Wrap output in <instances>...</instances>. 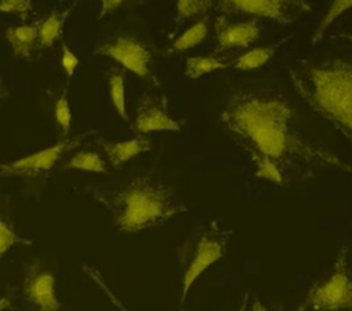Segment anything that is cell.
Returning <instances> with one entry per match:
<instances>
[{"instance_id": "cell-27", "label": "cell", "mask_w": 352, "mask_h": 311, "mask_svg": "<svg viewBox=\"0 0 352 311\" xmlns=\"http://www.w3.org/2000/svg\"><path fill=\"white\" fill-rule=\"evenodd\" d=\"M124 1L125 0H99V18L116 12L124 4Z\"/></svg>"}, {"instance_id": "cell-23", "label": "cell", "mask_w": 352, "mask_h": 311, "mask_svg": "<svg viewBox=\"0 0 352 311\" xmlns=\"http://www.w3.org/2000/svg\"><path fill=\"white\" fill-rule=\"evenodd\" d=\"M25 242L16 233L8 219L0 212V257H3L15 245Z\"/></svg>"}, {"instance_id": "cell-24", "label": "cell", "mask_w": 352, "mask_h": 311, "mask_svg": "<svg viewBox=\"0 0 352 311\" xmlns=\"http://www.w3.org/2000/svg\"><path fill=\"white\" fill-rule=\"evenodd\" d=\"M33 11V0H0V12L14 14L21 18Z\"/></svg>"}, {"instance_id": "cell-1", "label": "cell", "mask_w": 352, "mask_h": 311, "mask_svg": "<svg viewBox=\"0 0 352 311\" xmlns=\"http://www.w3.org/2000/svg\"><path fill=\"white\" fill-rule=\"evenodd\" d=\"M220 120L263 180L285 186L294 173L315 167L352 173L351 164L305 139L297 128L293 105L276 92L239 89L228 98Z\"/></svg>"}, {"instance_id": "cell-15", "label": "cell", "mask_w": 352, "mask_h": 311, "mask_svg": "<svg viewBox=\"0 0 352 311\" xmlns=\"http://www.w3.org/2000/svg\"><path fill=\"white\" fill-rule=\"evenodd\" d=\"M280 44H282V40L272 44H267V45H257V47L248 48L245 50V52L236 56V59L232 62V66L234 69L241 72L257 70L265 66L274 58Z\"/></svg>"}, {"instance_id": "cell-10", "label": "cell", "mask_w": 352, "mask_h": 311, "mask_svg": "<svg viewBox=\"0 0 352 311\" xmlns=\"http://www.w3.org/2000/svg\"><path fill=\"white\" fill-rule=\"evenodd\" d=\"M23 294L36 311H59L56 278L54 271L36 260L26 266L23 275Z\"/></svg>"}, {"instance_id": "cell-22", "label": "cell", "mask_w": 352, "mask_h": 311, "mask_svg": "<svg viewBox=\"0 0 352 311\" xmlns=\"http://www.w3.org/2000/svg\"><path fill=\"white\" fill-rule=\"evenodd\" d=\"M54 117H55L56 125L62 131V135L67 138L73 125V113H72L70 100L66 94L58 95L54 105Z\"/></svg>"}, {"instance_id": "cell-18", "label": "cell", "mask_w": 352, "mask_h": 311, "mask_svg": "<svg viewBox=\"0 0 352 311\" xmlns=\"http://www.w3.org/2000/svg\"><path fill=\"white\" fill-rule=\"evenodd\" d=\"M208 34H209L208 17L197 19L180 36H177L173 40L170 50L173 52H183V51L191 50V48L199 45L208 37Z\"/></svg>"}, {"instance_id": "cell-14", "label": "cell", "mask_w": 352, "mask_h": 311, "mask_svg": "<svg viewBox=\"0 0 352 311\" xmlns=\"http://www.w3.org/2000/svg\"><path fill=\"white\" fill-rule=\"evenodd\" d=\"M72 8L54 10L43 19H38V48H51L63 34Z\"/></svg>"}, {"instance_id": "cell-19", "label": "cell", "mask_w": 352, "mask_h": 311, "mask_svg": "<svg viewBox=\"0 0 352 311\" xmlns=\"http://www.w3.org/2000/svg\"><path fill=\"white\" fill-rule=\"evenodd\" d=\"M65 169H74V171H82V172H92V173H106L107 167L96 150H82L77 151L74 156H72L67 162L63 165Z\"/></svg>"}, {"instance_id": "cell-30", "label": "cell", "mask_w": 352, "mask_h": 311, "mask_svg": "<svg viewBox=\"0 0 352 311\" xmlns=\"http://www.w3.org/2000/svg\"><path fill=\"white\" fill-rule=\"evenodd\" d=\"M6 98V89H4V84H3V77L0 76V102Z\"/></svg>"}, {"instance_id": "cell-8", "label": "cell", "mask_w": 352, "mask_h": 311, "mask_svg": "<svg viewBox=\"0 0 352 311\" xmlns=\"http://www.w3.org/2000/svg\"><path fill=\"white\" fill-rule=\"evenodd\" d=\"M80 144V138H63L62 140L44 147L18 160L0 164V176L37 178L50 172L56 162L74 147Z\"/></svg>"}, {"instance_id": "cell-31", "label": "cell", "mask_w": 352, "mask_h": 311, "mask_svg": "<svg viewBox=\"0 0 352 311\" xmlns=\"http://www.w3.org/2000/svg\"><path fill=\"white\" fill-rule=\"evenodd\" d=\"M246 307H248V294H245V297L242 300V304H241L238 311H246Z\"/></svg>"}, {"instance_id": "cell-20", "label": "cell", "mask_w": 352, "mask_h": 311, "mask_svg": "<svg viewBox=\"0 0 352 311\" xmlns=\"http://www.w3.org/2000/svg\"><path fill=\"white\" fill-rule=\"evenodd\" d=\"M214 8V0H176V21L201 19Z\"/></svg>"}, {"instance_id": "cell-6", "label": "cell", "mask_w": 352, "mask_h": 311, "mask_svg": "<svg viewBox=\"0 0 352 311\" xmlns=\"http://www.w3.org/2000/svg\"><path fill=\"white\" fill-rule=\"evenodd\" d=\"M96 52L113 59L132 74L158 85L153 50L146 40L132 34H117L100 43Z\"/></svg>"}, {"instance_id": "cell-3", "label": "cell", "mask_w": 352, "mask_h": 311, "mask_svg": "<svg viewBox=\"0 0 352 311\" xmlns=\"http://www.w3.org/2000/svg\"><path fill=\"white\" fill-rule=\"evenodd\" d=\"M96 200L125 234L162 226L184 211L175 190L154 175H139L117 186L95 187Z\"/></svg>"}, {"instance_id": "cell-7", "label": "cell", "mask_w": 352, "mask_h": 311, "mask_svg": "<svg viewBox=\"0 0 352 311\" xmlns=\"http://www.w3.org/2000/svg\"><path fill=\"white\" fill-rule=\"evenodd\" d=\"M226 246L227 234L221 231L216 223H212L210 227L198 235L188 252V261L182 281V301L186 300L195 281L224 256Z\"/></svg>"}, {"instance_id": "cell-25", "label": "cell", "mask_w": 352, "mask_h": 311, "mask_svg": "<svg viewBox=\"0 0 352 311\" xmlns=\"http://www.w3.org/2000/svg\"><path fill=\"white\" fill-rule=\"evenodd\" d=\"M60 66L67 77H72L78 66L77 55L66 43H62L60 47Z\"/></svg>"}, {"instance_id": "cell-26", "label": "cell", "mask_w": 352, "mask_h": 311, "mask_svg": "<svg viewBox=\"0 0 352 311\" xmlns=\"http://www.w3.org/2000/svg\"><path fill=\"white\" fill-rule=\"evenodd\" d=\"M85 271H87V272H88V275H89V277H91V278H92V279H94V281H95V282H96V283H98V285L104 290V293H107V296L113 300V303H114V304H116L121 311H126V310L124 308V305L118 301V299L111 293V290L109 289V286L104 283V281L102 279V277H100L96 271H94V270H92V268H89V267H85Z\"/></svg>"}, {"instance_id": "cell-17", "label": "cell", "mask_w": 352, "mask_h": 311, "mask_svg": "<svg viewBox=\"0 0 352 311\" xmlns=\"http://www.w3.org/2000/svg\"><path fill=\"white\" fill-rule=\"evenodd\" d=\"M109 95L114 110L118 116L128 121V100H126V77L120 67H111L107 74Z\"/></svg>"}, {"instance_id": "cell-9", "label": "cell", "mask_w": 352, "mask_h": 311, "mask_svg": "<svg viewBox=\"0 0 352 311\" xmlns=\"http://www.w3.org/2000/svg\"><path fill=\"white\" fill-rule=\"evenodd\" d=\"M214 30V52H226L235 50H248L257 43L263 33L260 19L243 18L234 21L230 17L219 15L213 23Z\"/></svg>"}, {"instance_id": "cell-16", "label": "cell", "mask_w": 352, "mask_h": 311, "mask_svg": "<svg viewBox=\"0 0 352 311\" xmlns=\"http://www.w3.org/2000/svg\"><path fill=\"white\" fill-rule=\"evenodd\" d=\"M230 65L231 62L227 58L216 52L210 55H191L186 59L184 76L190 80H198L209 73L226 69Z\"/></svg>"}, {"instance_id": "cell-21", "label": "cell", "mask_w": 352, "mask_h": 311, "mask_svg": "<svg viewBox=\"0 0 352 311\" xmlns=\"http://www.w3.org/2000/svg\"><path fill=\"white\" fill-rule=\"evenodd\" d=\"M351 8H352V0H331L326 14L323 15V18L319 21V23L316 25V28L314 30V34L311 39L312 44L320 43L324 33L334 23V21Z\"/></svg>"}, {"instance_id": "cell-11", "label": "cell", "mask_w": 352, "mask_h": 311, "mask_svg": "<svg viewBox=\"0 0 352 311\" xmlns=\"http://www.w3.org/2000/svg\"><path fill=\"white\" fill-rule=\"evenodd\" d=\"M133 131L139 135L151 132H177L182 124L169 113V103L164 95L144 94L136 106Z\"/></svg>"}, {"instance_id": "cell-12", "label": "cell", "mask_w": 352, "mask_h": 311, "mask_svg": "<svg viewBox=\"0 0 352 311\" xmlns=\"http://www.w3.org/2000/svg\"><path fill=\"white\" fill-rule=\"evenodd\" d=\"M98 142L114 167L129 162L151 149V139L146 135H139L136 138L120 142H110L104 139H99Z\"/></svg>"}, {"instance_id": "cell-2", "label": "cell", "mask_w": 352, "mask_h": 311, "mask_svg": "<svg viewBox=\"0 0 352 311\" xmlns=\"http://www.w3.org/2000/svg\"><path fill=\"white\" fill-rule=\"evenodd\" d=\"M287 73L298 98L352 143V59H297Z\"/></svg>"}, {"instance_id": "cell-32", "label": "cell", "mask_w": 352, "mask_h": 311, "mask_svg": "<svg viewBox=\"0 0 352 311\" xmlns=\"http://www.w3.org/2000/svg\"><path fill=\"white\" fill-rule=\"evenodd\" d=\"M338 36L342 37V39H346L348 41L352 43V33H342V34H338Z\"/></svg>"}, {"instance_id": "cell-29", "label": "cell", "mask_w": 352, "mask_h": 311, "mask_svg": "<svg viewBox=\"0 0 352 311\" xmlns=\"http://www.w3.org/2000/svg\"><path fill=\"white\" fill-rule=\"evenodd\" d=\"M10 307V300L7 297H0V311H4Z\"/></svg>"}, {"instance_id": "cell-28", "label": "cell", "mask_w": 352, "mask_h": 311, "mask_svg": "<svg viewBox=\"0 0 352 311\" xmlns=\"http://www.w3.org/2000/svg\"><path fill=\"white\" fill-rule=\"evenodd\" d=\"M250 311H268V308L258 299H254L253 303H252Z\"/></svg>"}, {"instance_id": "cell-5", "label": "cell", "mask_w": 352, "mask_h": 311, "mask_svg": "<svg viewBox=\"0 0 352 311\" xmlns=\"http://www.w3.org/2000/svg\"><path fill=\"white\" fill-rule=\"evenodd\" d=\"M214 8L226 17L267 19L290 25L311 12L308 0H214Z\"/></svg>"}, {"instance_id": "cell-33", "label": "cell", "mask_w": 352, "mask_h": 311, "mask_svg": "<svg viewBox=\"0 0 352 311\" xmlns=\"http://www.w3.org/2000/svg\"><path fill=\"white\" fill-rule=\"evenodd\" d=\"M182 311H183V310H182Z\"/></svg>"}, {"instance_id": "cell-13", "label": "cell", "mask_w": 352, "mask_h": 311, "mask_svg": "<svg viewBox=\"0 0 352 311\" xmlns=\"http://www.w3.org/2000/svg\"><path fill=\"white\" fill-rule=\"evenodd\" d=\"M6 40L16 59H30L38 48V21L10 26L6 30Z\"/></svg>"}, {"instance_id": "cell-4", "label": "cell", "mask_w": 352, "mask_h": 311, "mask_svg": "<svg viewBox=\"0 0 352 311\" xmlns=\"http://www.w3.org/2000/svg\"><path fill=\"white\" fill-rule=\"evenodd\" d=\"M349 250L342 246L331 270L315 282L300 305V311H352V268Z\"/></svg>"}]
</instances>
